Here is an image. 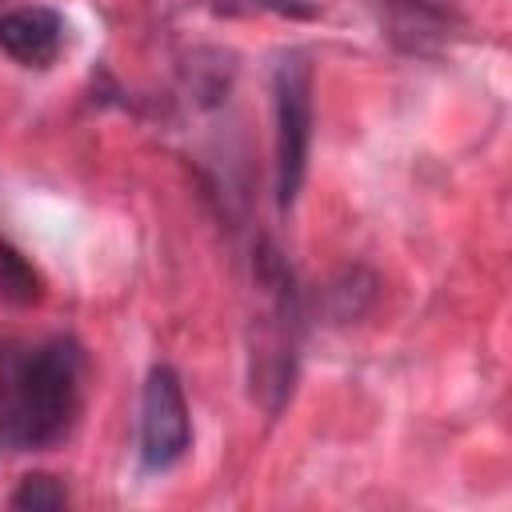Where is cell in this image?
<instances>
[{"label":"cell","instance_id":"5b68a950","mask_svg":"<svg viewBox=\"0 0 512 512\" xmlns=\"http://www.w3.org/2000/svg\"><path fill=\"white\" fill-rule=\"evenodd\" d=\"M388 28H392V40L412 48V52H424L428 40H440L444 36V12L432 8L428 0H388Z\"/></svg>","mask_w":512,"mask_h":512},{"label":"cell","instance_id":"6da1fadb","mask_svg":"<svg viewBox=\"0 0 512 512\" xmlns=\"http://www.w3.org/2000/svg\"><path fill=\"white\" fill-rule=\"evenodd\" d=\"M84 400V352L72 336L40 344H0V448H56Z\"/></svg>","mask_w":512,"mask_h":512},{"label":"cell","instance_id":"277c9868","mask_svg":"<svg viewBox=\"0 0 512 512\" xmlns=\"http://www.w3.org/2000/svg\"><path fill=\"white\" fill-rule=\"evenodd\" d=\"M0 48L24 68H48L64 48V16L48 4L8 8L0 16Z\"/></svg>","mask_w":512,"mask_h":512},{"label":"cell","instance_id":"3957f363","mask_svg":"<svg viewBox=\"0 0 512 512\" xmlns=\"http://www.w3.org/2000/svg\"><path fill=\"white\" fill-rule=\"evenodd\" d=\"M192 444V416L176 368L156 364L140 392V464L144 472H168Z\"/></svg>","mask_w":512,"mask_h":512},{"label":"cell","instance_id":"52a82bcc","mask_svg":"<svg viewBox=\"0 0 512 512\" xmlns=\"http://www.w3.org/2000/svg\"><path fill=\"white\" fill-rule=\"evenodd\" d=\"M8 504L20 508V512H56V508L68 504V492H64V484H60L56 476L36 472V476H24V480H20V488L12 492Z\"/></svg>","mask_w":512,"mask_h":512},{"label":"cell","instance_id":"8992f818","mask_svg":"<svg viewBox=\"0 0 512 512\" xmlns=\"http://www.w3.org/2000/svg\"><path fill=\"white\" fill-rule=\"evenodd\" d=\"M44 300V280L32 268V260L0 236V304L8 308H32Z\"/></svg>","mask_w":512,"mask_h":512},{"label":"cell","instance_id":"7a4b0ae2","mask_svg":"<svg viewBox=\"0 0 512 512\" xmlns=\"http://www.w3.org/2000/svg\"><path fill=\"white\" fill-rule=\"evenodd\" d=\"M272 116H276V200L288 212L308 176L312 152V64L288 52L272 68Z\"/></svg>","mask_w":512,"mask_h":512}]
</instances>
